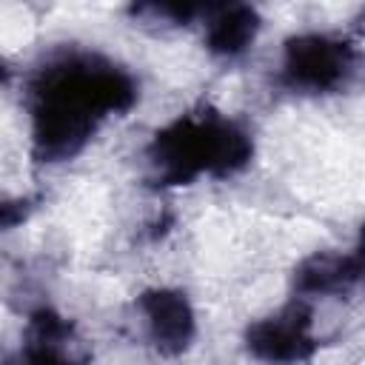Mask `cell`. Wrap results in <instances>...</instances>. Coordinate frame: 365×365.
<instances>
[{"mask_svg":"<svg viewBox=\"0 0 365 365\" xmlns=\"http://www.w3.org/2000/svg\"><path fill=\"white\" fill-rule=\"evenodd\" d=\"M354 71V48L339 34L302 31L285 40L279 77L291 91L328 94L345 86Z\"/></svg>","mask_w":365,"mask_h":365,"instance_id":"obj_1","label":"cell"},{"mask_svg":"<svg viewBox=\"0 0 365 365\" xmlns=\"http://www.w3.org/2000/svg\"><path fill=\"white\" fill-rule=\"evenodd\" d=\"M314 319L311 308L297 299L279 308L271 317H262L248 325L245 345L251 356H257L265 365H297L314 354Z\"/></svg>","mask_w":365,"mask_h":365,"instance_id":"obj_2","label":"cell"},{"mask_svg":"<svg viewBox=\"0 0 365 365\" xmlns=\"http://www.w3.org/2000/svg\"><path fill=\"white\" fill-rule=\"evenodd\" d=\"M137 311H140V322H143L148 342L160 354L177 356L191 345V339L197 334V314L182 291L151 288V291L140 294Z\"/></svg>","mask_w":365,"mask_h":365,"instance_id":"obj_3","label":"cell"},{"mask_svg":"<svg viewBox=\"0 0 365 365\" xmlns=\"http://www.w3.org/2000/svg\"><path fill=\"white\" fill-rule=\"evenodd\" d=\"M200 26L205 48L214 57L234 60L254 46L262 20L251 6H205Z\"/></svg>","mask_w":365,"mask_h":365,"instance_id":"obj_4","label":"cell"}]
</instances>
